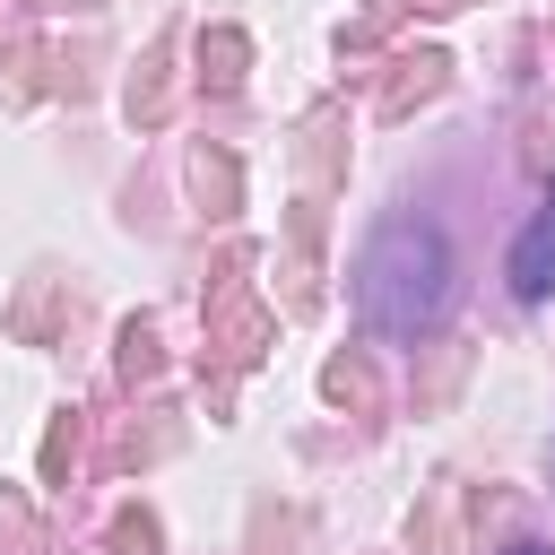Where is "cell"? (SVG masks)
<instances>
[{"instance_id":"3957f363","label":"cell","mask_w":555,"mask_h":555,"mask_svg":"<svg viewBox=\"0 0 555 555\" xmlns=\"http://www.w3.org/2000/svg\"><path fill=\"white\" fill-rule=\"evenodd\" d=\"M520 555H546V546H520Z\"/></svg>"},{"instance_id":"7a4b0ae2","label":"cell","mask_w":555,"mask_h":555,"mask_svg":"<svg viewBox=\"0 0 555 555\" xmlns=\"http://www.w3.org/2000/svg\"><path fill=\"white\" fill-rule=\"evenodd\" d=\"M503 278H512V295H520V304L555 295V191H546V208H538V217L520 225V243H512Z\"/></svg>"},{"instance_id":"6da1fadb","label":"cell","mask_w":555,"mask_h":555,"mask_svg":"<svg viewBox=\"0 0 555 555\" xmlns=\"http://www.w3.org/2000/svg\"><path fill=\"white\" fill-rule=\"evenodd\" d=\"M451 286H460L451 234H442L434 217H416V208L382 217V225L364 234V251H356V312H364V330H373V338H390V347H408V338L442 330Z\"/></svg>"}]
</instances>
